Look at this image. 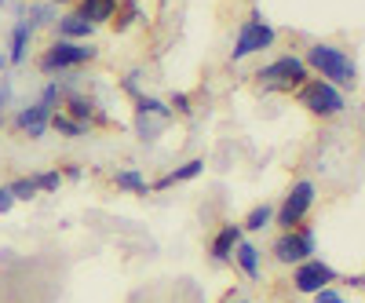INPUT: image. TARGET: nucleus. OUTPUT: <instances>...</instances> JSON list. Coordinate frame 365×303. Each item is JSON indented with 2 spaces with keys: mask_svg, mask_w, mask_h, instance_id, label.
<instances>
[{
  "mask_svg": "<svg viewBox=\"0 0 365 303\" xmlns=\"http://www.w3.org/2000/svg\"><path fill=\"white\" fill-rule=\"evenodd\" d=\"M303 63H307L311 77H318L325 84H336L340 92L358 84V63L351 58V51H344L336 44H311L307 55H303Z\"/></svg>",
  "mask_w": 365,
  "mask_h": 303,
  "instance_id": "obj_1",
  "label": "nucleus"
},
{
  "mask_svg": "<svg viewBox=\"0 0 365 303\" xmlns=\"http://www.w3.org/2000/svg\"><path fill=\"white\" fill-rule=\"evenodd\" d=\"M15 128L26 135V139H41L51 132V110L41 106V103H29L15 113Z\"/></svg>",
  "mask_w": 365,
  "mask_h": 303,
  "instance_id": "obj_9",
  "label": "nucleus"
},
{
  "mask_svg": "<svg viewBox=\"0 0 365 303\" xmlns=\"http://www.w3.org/2000/svg\"><path fill=\"white\" fill-rule=\"evenodd\" d=\"M230 303H249V299H230Z\"/></svg>",
  "mask_w": 365,
  "mask_h": 303,
  "instance_id": "obj_35",
  "label": "nucleus"
},
{
  "mask_svg": "<svg viewBox=\"0 0 365 303\" xmlns=\"http://www.w3.org/2000/svg\"><path fill=\"white\" fill-rule=\"evenodd\" d=\"M37 4H51V8H63V4H77V0H37Z\"/></svg>",
  "mask_w": 365,
  "mask_h": 303,
  "instance_id": "obj_32",
  "label": "nucleus"
},
{
  "mask_svg": "<svg viewBox=\"0 0 365 303\" xmlns=\"http://www.w3.org/2000/svg\"><path fill=\"white\" fill-rule=\"evenodd\" d=\"M270 223H274V208H270V205H256V208L249 212V220L241 223V230L256 234V230H263V227H270Z\"/></svg>",
  "mask_w": 365,
  "mask_h": 303,
  "instance_id": "obj_22",
  "label": "nucleus"
},
{
  "mask_svg": "<svg viewBox=\"0 0 365 303\" xmlns=\"http://www.w3.org/2000/svg\"><path fill=\"white\" fill-rule=\"evenodd\" d=\"M84 175V168H77V165H70L66 172H63V179H81Z\"/></svg>",
  "mask_w": 365,
  "mask_h": 303,
  "instance_id": "obj_30",
  "label": "nucleus"
},
{
  "mask_svg": "<svg viewBox=\"0 0 365 303\" xmlns=\"http://www.w3.org/2000/svg\"><path fill=\"white\" fill-rule=\"evenodd\" d=\"M113 187H117V190H128V194H150L146 175L135 172V168H120V172H113Z\"/></svg>",
  "mask_w": 365,
  "mask_h": 303,
  "instance_id": "obj_18",
  "label": "nucleus"
},
{
  "mask_svg": "<svg viewBox=\"0 0 365 303\" xmlns=\"http://www.w3.org/2000/svg\"><path fill=\"white\" fill-rule=\"evenodd\" d=\"M15 208V197H11V190L8 187H0V216H4V212H11Z\"/></svg>",
  "mask_w": 365,
  "mask_h": 303,
  "instance_id": "obj_29",
  "label": "nucleus"
},
{
  "mask_svg": "<svg viewBox=\"0 0 365 303\" xmlns=\"http://www.w3.org/2000/svg\"><path fill=\"white\" fill-rule=\"evenodd\" d=\"M8 190H11V197H15V201H34V197L41 194L34 175H22V179H15V183H8Z\"/></svg>",
  "mask_w": 365,
  "mask_h": 303,
  "instance_id": "obj_23",
  "label": "nucleus"
},
{
  "mask_svg": "<svg viewBox=\"0 0 365 303\" xmlns=\"http://www.w3.org/2000/svg\"><path fill=\"white\" fill-rule=\"evenodd\" d=\"M139 77H143V70H132L125 81H120V88H125V92H132V96H139Z\"/></svg>",
  "mask_w": 365,
  "mask_h": 303,
  "instance_id": "obj_28",
  "label": "nucleus"
},
{
  "mask_svg": "<svg viewBox=\"0 0 365 303\" xmlns=\"http://www.w3.org/2000/svg\"><path fill=\"white\" fill-rule=\"evenodd\" d=\"M139 19H143L139 0H120V4H117V15H113V29H117V34H125V29H132Z\"/></svg>",
  "mask_w": 365,
  "mask_h": 303,
  "instance_id": "obj_19",
  "label": "nucleus"
},
{
  "mask_svg": "<svg viewBox=\"0 0 365 303\" xmlns=\"http://www.w3.org/2000/svg\"><path fill=\"white\" fill-rule=\"evenodd\" d=\"M245 241V230H241V223H227V227H220V234L212 237V263H230V256H234V249Z\"/></svg>",
  "mask_w": 365,
  "mask_h": 303,
  "instance_id": "obj_10",
  "label": "nucleus"
},
{
  "mask_svg": "<svg viewBox=\"0 0 365 303\" xmlns=\"http://www.w3.org/2000/svg\"><path fill=\"white\" fill-rule=\"evenodd\" d=\"M51 128H55L58 135H66V139H81V135H88V132H91L88 125H81V120L66 117L63 110H55V113H51Z\"/></svg>",
  "mask_w": 365,
  "mask_h": 303,
  "instance_id": "obj_20",
  "label": "nucleus"
},
{
  "mask_svg": "<svg viewBox=\"0 0 365 303\" xmlns=\"http://www.w3.org/2000/svg\"><path fill=\"white\" fill-rule=\"evenodd\" d=\"M332 282H340L336 267H329V263L318 260V256H311V260H303V263L292 267V289L303 292V296H314V292L329 289Z\"/></svg>",
  "mask_w": 365,
  "mask_h": 303,
  "instance_id": "obj_8",
  "label": "nucleus"
},
{
  "mask_svg": "<svg viewBox=\"0 0 365 303\" xmlns=\"http://www.w3.org/2000/svg\"><path fill=\"white\" fill-rule=\"evenodd\" d=\"M270 252H274V260H278L282 267H296V263L311 260V256L318 252V237H314V230H311V227L282 230V234H278V241L270 245Z\"/></svg>",
  "mask_w": 365,
  "mask_h": 303,
  "instance_id": "obj_7",
  "label": "nucleus"
},
{
  "mask_svg": "<svg viewBox=\"0 0 365 303\" xmlns=\"http://www.w3.org/2000/svg\"><path fill=\"white\" fill-rule=\"evenodd\" d=\"M135 117H154L158 125H165V120L172 117V110H168V103H161V99H154V96H135Z\"/></svg>",
  "mask_w": 365,
  "mask_h": 303,
  "instance_id": "obj_17",
  "label": "nucleus"
},
{
  "mask_svg": "<svg viewBox=\"0 0 365 303\" xmlns=\"http://www.w3.org/2000/svg\"><path fill=\"white\" fill-rule=\"evenodd\" d=\"M344 285H351V289H361V274H347V278H340Z\"/></svg>",
  "mask_w": 365,
  "mask_h": 303,
  "instance_id": "obj_31",
  "label": "nucleus"
},
{
  "mask_svg": "<svg viewBox=\"0 0 365 303\" xmlns=\"http://www.w3.org/2000/svg\"><path fill=\"white\" fill-rule=\"evenodd\" d=\"M55 19H58V8H51V4H29V11H26V22L34 26V34L41 26H55Z\"/></svg>",
  "mask_w": 365,
  "mask_h": 303,
  "instance_id": "obj_21",
  "label": "nucleus"
},
{
  "mask_svg": "<svg viewBox=\"0 0 365 303\" xmlns=\"http://www.w3.org/2000/svg\"><path fill=\"white\" fill-rule=\"evenodd\" d=\"M314 201H318L314 179H296V183L289 187V194H285V201L274 208V223H278L282 230H296V227H303V220L311 216Z\"/></svg>",
  "mask_w": 365,
  "mask_h": 303,
  "instance_id": "obj_6",
  "label": "nucleus"
},
{
  "mask_svg": "<svg viewBox=\"0 0 365 303\" xmlns=\"http://www.w3.org/2000/svg\"><path fill=\"white\" fill-rule=\"evenodd\" d=\"M311 81V70L303 63V55H278L270 58L263 70H256V88L259 92H282V96H292L299 84Z\"/></svg>",
  "mask_w": 365,
  "mask_h": 303,
  "instance_id": "obj_2",
  "label": "nucleus"
},
{
  "mask_svg": "<svg viewBox=\"0 0 365 303\" xmlns=\"http://www.w3.org/2000/svg\"><path fill=\"white\" fill-rule=\"evenodd\" d=\"M91 34H96V26L91 22H84L77 11H70V15H58L55 19V41H88Z\"/></svg>",
  "mask_w": 365,
  "mask_h": 303,
  "instance_id": "obj_11",
  "label": "nucleus"
},
{
  "mask_svg": "<svg viewBox=\"0 0 365 303\" xmlns=\"http://www.w3.org/2000/svg\"><path fill=\"white\" fill-rule=\"evenodd\" d=\"M0 66H8V55L4 51H0Z\"/></svg>",
  "mask_w": 365,
  "mask_h": 303,
  "instance_id": "obj_33",
  "label": "nucleus"
},
{
  "mask_svg": "<svg viewBox=\"0 0 365 303\" xmlns=\"http://www.w3.org/2000/svg\"><path fill=\"white\" fill-rule=\"evenodd\" d=\"M311 303H351V299H347L340 289H332V285H329V289L314 292V296H311Z\"/></svg>",
  "mask_w": 365,
  "mask_h": 303,
  "instance_id": "obj_26",
  "label": "nucleus"
},
{
  "mask_svg": "<svg viewBox=\"0 0 365 303\" xmlns=\"http://www.w3.org/2000/svg\"><path fill=\"white\" fill-rule=\"evenodd\" d=\"M201 172H205V158H190V161H182L179 168H172L165 179H158L150 190H168L172 183H190V179H197Z\"/></svg>",
  "mask_w": 365,
  "mask_h": 303,
  "instance_id": "obj_13",
  "label": "nucleus"
},
{
  "mask_svg": "<svg viewBox=\"0 0 365 303\" xmlns=\"http://www.w3.org/2000/svg\"><path fill=\"white\" fill-rule=\"evenodd\" d=\"M63 96H66V88L51 81V84L44 88V92H41V99H37V103H41V106H48V110L55 113V110H58V103H63Z\"/></svg>",
  "mask_w": 365,
  "mask_h": 303,
  "instance_id": "obj_25",
  "label": "nucleus"
},
{
  "mask_svg": "<svg viewBox=\"0 0 365 303\" xmlns=\"http://www.w3.org/2000/svg\"><path fill=\"white\" fill-rule=\"evenodd\" d=\"M117 4H120V0H77L73 11H77L84 22H91V26H103V22H113Z\"/></svg>",
  "mask_w": 365,
  "mask_h": 303,
  "instance_id": "obj_12",
  "label": "nucleus"
},
{
  "mask_svg": "<svg viewBox=\"0 0 365 303\" xmlns=\"http://www.w3.org/2000/svg\"><path fill=\"white\" fill-rule=\"evenodd\" d=\"M278 44V29H274L259 8H252L249 22L237 29V37H234V48H230V63H245L249 55H259L267 48Z\"/></svg>",
  "mask_w": 365,
  "mask_h": 303,
  "instance_id": "obj_5",
  "label": "nucleus"
},
{
  "mask_svg": "<svg viewBox=\"0 0 365 303\" xmlns=\"http://www.w3.org/2000/svg\"><path fill=\"white\" fill-rule=\"evenodd\" d=\"M0 110H4V92H0ZM0 120H4V117H0Z\"/></svg>",
  "mask_w": 365,
  "mask_h": 303,
  "instance_id": "obj_34",
  "label": "nucleus"
},
{
  "mask_svg": "<svg viewBox=\"0 0 365 303\" xmlns=\"http://www.w3.org/2000/svg\"><path fill=\"white\" fill-rule=\"evenodd\" d=\"M66 117H73V120H81V125H88L91 128V117H99V106H96V99H88V96H70L66 99V110H63Z\"/></svg>",
  "mask_w": 365,
  "mask_h": 303,
  "instance_id": "obj_16",
  "label": "nucleus"
},
{
  "mask_svg": "<svg viewBox=\"0 0 365 303\" xmlns=\"http://www.w3.org/2000/svg\"><path fill=\"white\" fill-rule=\"evenodd\" d=\"M292 96H296V103H299L303 110L314 113V117H322V120L340 117V113L347 110V92H340L336 84H325V81H318V77H311L307 84H299Z\"/></svg>",
  "mask_w": 365,
  "mask_h": 303,
  "instance_id": "obj_4",
  "label": "nucleus"
},
{
  "mask_svg": "<svg viewBox=\"0 0 365 303\" xmlns=\"http://www.w3.org/2000/svg\"><path fill=\"white\" fill-rule=\"evenodd\" d=\"M168 110H172V113H175V110H179V113H190V110H194V103H190V96H187V92H175V96L168 99Z\"/></svg>",
  "mask_w": 365,
  "mask_h": 303,
  "instance_id": "obj_27",
  "label": "nucleus"
},
{
  "mask_svg": "<svg viewBox=\"0 0 365 303\" xmlns=\"http://www.w3.org/2000/svg\"><path fill=\"white\" fill-rule=\"evenodd\" d=\"M99 58V48L96 44H77V41H55L41 51L37 66L41 73L48 77H58V73H70V70H81L88 63H96Z\"/></svg>",
  "mask_w": 365,
  "mask_h": 303,
  "instance_id": "obj_3",
  "label": "nucleus"
},
{
  "mask_svg": "<svg viewBox=\"0 0 365 303\" xmlns=\"http://www.w3.org/2000/svg\"><path fill=\"white\" fill-rule=\"evenodd\" d=\"M29 41H34V26H29L26 19H19L15 29H11V51H8V63H11V66H22V63H26Z\"/></svg>",
  "mask_w": 365,
  "mask_h": 303,
  "instance_id": "obj_14",
  "label": "nucleus"
},
{
  "mask_svg": "<svg viewBox=\"0 0 365 303\" xmlns=\"http://www.w3.org/2000/svg\"><path fill=\"white\" fill-rule=\"evenodd\" d=\"M230 263H237L241 270H245V278H259V249L252 245V241H241V245L234 249Z\"/></svg>",
  "mask_w": 365,
  "mask_h": 303,
  "instance_id": "obj_15",
  "label": "nucleus"
},
{
  "mask_svg": "<svg viewBox=\"0 0 365 303\" xmlns=\"http://www.w3.org/2000/svg\"><path fill=\"white\" fill-rule=\"evenodd\" d=\"M37 190L41 194H58V187H63V172L58 168H48V172H37Z\"/></svg>",
  "mask_w": 365,
  "mask_h": 303,
  "instance_id": "obj_24",
  "label": "nucleus"
}]
</instances>
